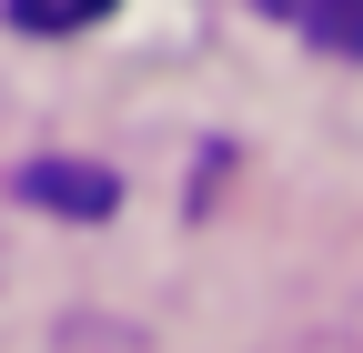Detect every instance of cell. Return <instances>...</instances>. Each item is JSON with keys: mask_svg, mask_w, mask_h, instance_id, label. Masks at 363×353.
Listing matches in <instances>:
<instances>
[{"mask_svg": "<svg viewBox=\"0 0 363 353\" xmlns=\"http://www.w3.org/2000/svg\"><path fill=\"white\" fill-rule=\"evenodd\" d=\"M303 40H333V51H363V0H272Z\"/></svg>", "mask_w": 363, "mask_h": 353, "instance_id": "6da1fadb", "label": "cell"}, {"mask_svg": "<svg viewBox=\"0 0 363 353\" xmlns=\"http://www.w3.org/2000/svg\"><path fill=\"white\" fill-rule=\"evenodd\" d=\"M11 11H21L30 30H81V21H101L111 0H11Z\"/></svg>", "mask_w": 363, "mask_h": 353, "instance_id": "7a4b0ae2", "label": "cell"}]
</instances>
